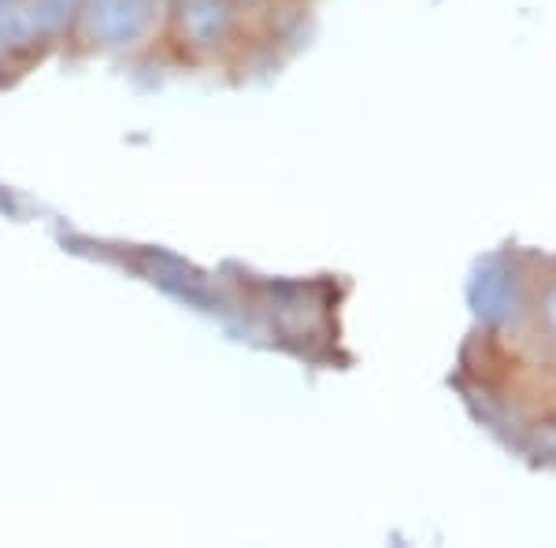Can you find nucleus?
Wrapping results in <instances>:
<instances>
[{
	"label": "nucleus",
	"mask_w": 556,
	"mask_h": 548,
	"mask_svg": "<svg viewBox=\"0 0 556 548\" xmlns=\"http://www.w3.org/2000/svg\"><path fill=\"white\" fill-rule=\"evenodd\" d=\"M542 316L545 322H549V330H556V285L549 293H545V301H542Z\"/></svg>",
	"instance_id": "nucleus-1"
}]
</instances>
